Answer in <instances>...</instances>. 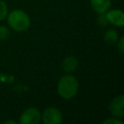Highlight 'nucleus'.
Listing matches in <instances>:
<instances>
[{"label":"nucleus","mask_w":124,"mask_h":124,"mask_svg":"<svg viewBox=\"0 0 124 124\" xmlns=\"http://www.w3.org/2000/svg\"><path fill=\"white\" fill-rule=\"evenodd\" d=\"M108 22L112 25L122 27L124 25V14L121 10H108L105 13Z\"/></svg>","instance_id":"423d86ee"},{"label":"nucleus","mask_w":124,"mask_h":124,"mask_svg":"<svg viewBox=\"0 0 124 124\" xmlns=\"http://www.w3.org/2000/svg\"><path fill=\"white\" fill-rule=\"evenodd\" d=\"M20 124H38L41 122V112L35 107L27 108L19 116Z\"/></svg>","instance_id":"20e7f679"},{"label":"nucleus","mask_w":124,"mask_h":124,"mask_svg":"<svg viewBox=\"0 0 124 124\" xmlns=\"http://www.w3.org/2000/svg\"><path fill=\"white\" fill-rule=\"evenodd\" d=\"M9 36H10L9 29L4 25H0V41H5L6 39H8Z\"/></svg>","instance_id":"9b49d317"},{"label":"nucleus","mask_w":124,"mask_h":124,"mask_svg":"<svg viewBox=\"0 0 124 124\" xmlns=\"http://www.w3.org/2000/svg\"><path fill=\"white\" fill-rule=\"evenodd\" d=\"M116 45H117V48H118L119 52L122 54L124 52V38L122 37V38L118 39L116 42Z\"/></svg>","instance_id":"4468645a"},{"label":"nucleus","mask_w":124,"mask_h":124,"mask_svg":"<svg viewBox=\"0 0 124 124\" xmlns=\"http://www.w3.org/2000/svg\"><path fill=\"white\" fill-rule=\"evenodd\" d=\"M109 112L112 116L121 118L124 115V97L123 95H118L113 98L108 106Z\"/></svg>","instance_id":"39448f33"},{"label":"nucleus","mask_w":124,"mask_h":124,"mask_svg":"<svg viewBox=\"0 0 124 124\" xmlns=\"http://www.w3.org/2000/svg\"><path fill=\"white\" fill-rule=\"evenodd\" d=\"M103 124H122V121L119 120L117 117H110V118H108L106 120L103 121Z\"/></svg>","instance_id":"f8f14e48"},{"label":"nucleus","mask_w":124,"mask_h":124,"mask_svg":"<svg viewBox=\"0 0 124 124\" xmlns=\"http://www.w3.org/2000/svg\"><path fill=\"white\" fill-rule=\"evenodd\" d=\"M4 123H12V124H16V122L15 120H6Z\"/></svg>","instance_id":"2eb2a0df"},{"label":"nucleus","mask_w":124,"mask_h":124,"mask_svg":"<svg viewBox=\"0 0 124 124\" xmlns=\"http://www.w3.org/2000/svg\"><path fill=\"white\" fill-rule=\"evenodd\" d=\"M8 15V6L3 1L0 0V20H3Z\"/></svg>","instance_id":"9d476101"},{"label":"nucleus","mask_w":124,"mask_h":124,"mask_svg":"<svg viewBox=\"0 0 124 124\" xmlns=\"http://www.w3.org/2000/svg\"><path fill=\"white\" fill-rule=\"evenodd\" d=\"M91 8L97 14H105L111 6V0H90Z\"/></svg>","instance_id":"0eeeda50"},{"label":"nucleus","mask_w":124,"mask_h":124,"mask_svg":"<svg viewBox=\"0 0 124 124\" xmlns=\"http://www.w3.org/2000/svg\"><path fill=\"white\" fill-rule=\"evenodd\" d=\"M78 90V81L72 75L62 76L57 84V92L64 99H71L76 96Z\"/></svg>","instance_id":"f257e3e1"},{"label":"nucleus","mask_w":124,"mask_h":124,"mask_svg":"<svg viewBox=\"0 0 124 124\" xmlns=\"http://www.w3.org/2000/svg\"><path fill=\"white\" fill-rule=\"evenodd\" d=\"M78 58L73 55H70V56H67L64 59V61L62 62V69L66 73L70 74V73L76 71V69L78 68Z\"/></svg>","instance_id":"6e6552de"},{"label":"nucleus","mask_w":124,"mask_h":124,"mask_svg":"<svg viewBox=\"0 0 124 124\" xmlns=\"http://www.w3.org/2000/svg\"><path fill=\"white\" fill-rule=\"evenodd\" d=\"M8 16V24L16 32L26 31L30 26V17L22 10H14Z\"/></svg>","instance_id":"f03ea898"},{"label":"nucleus","mask_w":124,"mask_h":124,"mask_svg":"<svg viewBox=\"0 0 124 124\" xmlns=\"http://www.w3.org/2000/svg\"><path fill=\"white\" fill-rule=\"evenodd\" d=\"M63 120L62 112L53 107L46 108L41 114V121L44 124H59Z\"/></svg>","instance_id":"7ed1b4c3"},{"label":"nucleus","mask_w":124,"mask_h":124,"mask_svg":"<svg viewBox=\"0 0 124 124\" xmlns=\"http://www.w3.org/2000/svg\"><path fill=\"white\" fill-rule=\"evenodd\" d=\"M97 22H98L99 25H101V26L107 25L108 19H107V17H106V15H105V14H99V16H98V18H97Z\"/></svg>","instance_id":"ddd939ff"},{"label":"nucleus","mask_w":124,"mask_h":124,"mask_svg":"<svg viewBox=\"0 0 124 124\" xmlns=\"http://www.w3.org/2000/svg\"><path fill=\"white\" fill-rule=\"evenodd\" d=\"M104 39H105V41H106L107 44H108V45H114V44H116V42L118 40V33L114 29H108L105 33Z\"/></svg>","instance_id":"1a4fd4ad"}]
</instances>
